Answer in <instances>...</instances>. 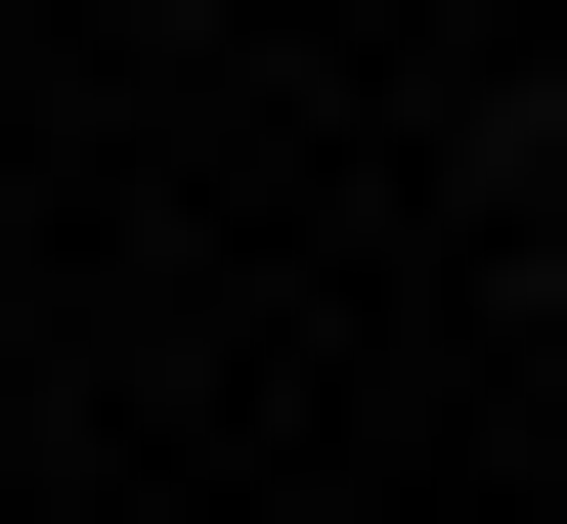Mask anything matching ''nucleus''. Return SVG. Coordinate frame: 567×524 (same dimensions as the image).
Returning <instances> with one entry per match:
<instances>
[]
</instances>
